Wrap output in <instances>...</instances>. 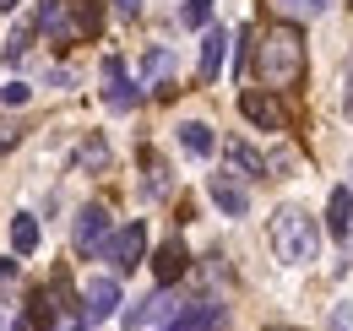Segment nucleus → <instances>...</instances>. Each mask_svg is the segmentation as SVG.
Wrapping results in <instances>:
<instances>
[{
    "label": "nucleus",
    "mask_w": 353,
    "mask_h": 331,
    "mask_svg": "<svg viewBox=\"0 0 353 331\" xmlns=\"http://www.w3.org/2000/svg\"><path fill=\"white\" fill-rule=\"evenodd\" d=\"M223 49H228V33H223V28H207V33H201V60H196L201 82H218V71H223Z\"/></svg>",
    "instance_id": "obj_15"
},
{
    "label": "nucleus",
    "mask_w": 353,
    "mask_h": 331,
    "mask_svg": "<svg viewBox=\"0 0 353 331\" xmlns=\"http://www.w3.org/2000/svg\"><path fill=\"white\" fill-rule=\"evenodd\" d=\"M103 103H109V109H114V114H131L136 103H141V87L131 82V77H125V60H120V54H103Z\"/></svg>",
    "instance_id": "obj_7"
},
{
    "label": "nucleus",
    "mask_w": 353,
    "mask_h": 331,
    "mask_svg": "<svg viewBox=\"0 0 353 331\" xmlns=\"http://www.w3.org/2000/svg\"><path fill=\"white\" fill-rule=\"evenodd\" d=\"M223 326H228V304H223V299H196V304H185L179 315H169L163 331H223Z\"/></svg>",
    "instance_id": "obj_8"
},
{
    "label": "nucleus",
    "mask_w": 353,
    "mask_h": 331,
    "mask_svg": "<svg viewBox=\"0 0 353 331\" xmlns=\"http://www.w3.org/2000/svg\"><path fill=\"white\" fill-rule=\"evenodd\" d=\"M185 304L174 299V288H152L141 304H131V310H120V321L131 331H141V326H152V321H169V315H179Z\"/></svg>",
    "instance_id": "obj_11"
},
{
    "label": "nucleus",
    "mask_w": 353,
    "mask_h": 331,
    "mask_svg": "<svg viewBox=\"0 0 353 331\" xmlns=\"http://www.w3.org/2000/svg\"><path fill=\"white\" fill-rule=\"evenodd\" d=\"M17 277V261H0V283H11Z\"/></svg>",
    "instance_id": "obj_28"
},
{
    "label": "nucleus",
    "mask_w": 353,
    "mask_h": 331,
    "mask_svg": "<svg viewBox=\"0 0 353 331\" xmlns=\"http://www.w3.org/2000/svg\"><path fill=\"white\" fill-rule=\"evenodd\" d=\"M343 109L353 114V66H348V92H343Z\"/></svg>",
    "instance_id": "obj_29"
},
{
    "label": "nucleus",
    "mask_w": 353,
    "mask_h": 331,
    "mask_svg": "<svg viewBox=\"0 0 353 331\" xmlns=\"http://www.w3.org/2000/svg\"><path fill=\"white\" fill-rule=\"evenodd\" d=\"M120 304H125V299H120V277H114V272H109V277H92L88 288H82V321L98 326V321H109Z\"/></svg>",
    "instance_id": "obj_10"
},
{
    "label": "nucleus",
    "mask_w": 353,
    "mask_h": 331,
    "mask_svg": "<svg viewBox=\"0 0 353 331\" xmlns=\"http://www.w3.org/2000/svg\"><path fill=\"white\" fill-rule=\"evenodd\" d=\"M332 331H353V304H337V310H332Z\"/></svg>",
    "instance_id": "obj_25"
},
{
    "label": "nucleus",
    "mask_w": 353,
    "mask_h": 331,
    "mask_svg": "<svg viewBox=\"0 0 353 331\" xmlns=\"http://www.w3.org/2000/svg\"><path fill=\"white\" fill-rule=\"evenodd\" d=\"M239 114L256 125V130H283V125H288V103H283L272 87H245V92H239Z\"/></svg>",
    "instance_id": "obj_5"
},
{
    "label": "nucleus",
    "mask_w": 353,
    "mask_h": 331,
    "mask_svg": "<svg viewBox=\"0 0 353 331\" xmlns=\"http://www.w3.org/2000/svg\"><path fill=\"white\" fill-rule=\"evenodd\" d=\"M326 228L343 239V234H353V185H337L332 190V201H326Z\"/></svg>",
    "instance_id": "obj_17"
},
{
    "label": "nucleus",
    "mask_w": 353,
    "mask_h": 331,
    "mask_svg": "<svg viewBox=\"0 0 353 331\" xmlns=\"http://www.w3.org/2000/svg\"><path fill=\"white\" fill-rule=\"evenodd\" d=\"M272 250H277V261H288V266H310V261L321 255L315 217L299 212V207H277V217H272Z\"/></svg>",
    "instance_id": "obj_3"
},
{
    "label": "nucleus",
    "mask_w": 353,
    "mask_h": 331,
    "mask_svg": "<svg viewBox=\"0 0 353 331\" xmlns=\"http://www.w3.org/2000/svg\"><path fill=\"white\" fill-rule=\"evenodd\" d=\"M207 196H212V207L223 212V217H245L250 212V190H245V179L239 174H207Z\"/></svg>",
    "instance_id": "obj_9"
},
{
    "label": "nucleus",
    "mask_w": 353,
    "mask_h": 331,
    "mask_svg": "<svg viewBox=\"0 0 353 331\" xmlns=\"http://www.w3.org/2000/svg\"><path fill=\"white\" fill-rule=\"evenodd\" d=\"M54 331H82V321H65V326H54Z\"/></svg>",
    "instance_id": "obj_30"
},
{
    "label": "nucleus",
    "mask_w": 353,
    "mask_h": 331,
    "mask_svg": "<svg viewBox=\"0 0 353 331\" xmlns=\"http://www.w3.org/2000/svg\"><path fill=\"white\" fill-rule=\"evenodd\" d=\"M266 331H299V326H266Z\"/></svg>",
    "instance_id": "obj_32"
},
{
    "label": "nucleus",
    "mask_w": 353,
    "mask_h": 331,
    "mask_svg": "<svg viewBox=\"0 0 353 331\" xmlns=\"http://www.w3.org/2000/svg\"><path fill=\"white\" fill-rule=\"evenodd\" d=\"M33 28L54 43H88L103 28V6L98 0H39Z\"/></svg>",
    "instance_id": "obj_2"
},
{
    "label": "nucleus",
    "mask_w": 353,
    "mask_h": 331,
    "mask_svg": "<svg viewBox=\"0 0 353 331\" xmlns=\"http://www.w3.org/2000/svg\"><path fill=\"white\" fill-rule=\"evenodd\" d=\"M212 6H218V0H185V6H179V22H185V28H207V22H212Z\"/></svg>",
    "instance_id": "obj_23"
},
{
    "label": "nucleus",
    "mask_w": 353,
    "mask_h": 331,
    "mask_svg": "<svg viewBox=\"0 0 353 331\" xmlns=\"http://www.w3.org/2000/svg\"><path fill=\"white\" fill-rule=\"evenodd\" d=\"M98 255L114 266V277L136 272V266H141V255H147V223H141V217H131L125 228H114V234L103 239V250H98Z\"/></svg>",
    "instance_id": "obj_4"
},
{
    "label": "nucleus",
    "mask_w": 353,
    "mask_h": 331,
    "mask_svg": "<svg viewBox=\"0 0 353 331\" xmlns=\"http://www.w3.org/2000/svg\"><path fill=\"white\" fill-rule=\"evenodd\" d=\"M17 141H22V130H17V125H0V152H11Z\"/></svg>",
    "instance_id": "obj_26"
},
{
    "label": "nucleus",
    "mask_w": 353,
    "mask_h": 331,
    "mask_svg": "<svg viewBox=\"0 0 353 331\" xmlns=\"http://www.w3.org/2000/svg\"><path fill=\"white\" fill-rule=\"evenodd\" d=\"M17 6H22V0H0V11H17Z\"/></svg>",
    "instance_id": "obj_31"
},
{
    "label": "nucleus",
    "mask_w": 353,
    "mask_h": 331,
    "mask_svg": "<svg viewBox=\"0 0 353 331\" xmlns=\"http://www.w3.org/2000/svg\"><path fill=\"white\" fill-rule=\"evenodd\" d=\"M109 234H114V217H109V207H98V201H88V207L77 212V223H71V245H77V255H98Z\"/></svg>",
    "instance_id": "obj_6"
},
{
    "label": "nucleus",
    "mask_w": 353,
    "mask_h": 331,
    "mask_svg": "<svg viewBox=\"0 0 353 331\" xmlns=\"http://www.w3.org/2000/svg\"><path fill=\"white\" fill-rule=\"evenodd\" d=\"M141 163H147V196H169V163L152 152H141Z\"/></svg>",
    "instance_id": "obj_21"
},
{
    "label": "nucleus",
    "mask_w": 353,
    "mask_h": 331,
    "mask_svg": "<svg viewBox=\"0 0 353 331\" xmlns=\"http://www.w3.org/2000/svg\"><path fill=\"white\" fill-rule=\"evenodd\" d=\"M250 66H256V77H261L272 92L294 87L299 77H305V39H299V28H288V22L266 28L261 43L250 49Z\"/></svg>",
    "instance_id": "obj_1"
},
{
    "label": "nucleus",
    "mask_w": 353,
    "mask_h": 331,
    "mask_svg": "<svg viewBox=\"0 0 353 331\" xmlns=\"http://www.w3.org/2000/svg\"><path fill=\"white\" fill-rule=\"evenodd\" d=\"M33 33H39L33 22H28V28H17V33L6 39V49H0V60H6V66H22V54H28V43H33Z\"/></svg>",
    "instance_id": "obj_22"
},
{
    "label": "nucleus",
    "mask_w": 353,
    "mask_h": 331,
    "mask_svg": "<svg viewBox=\"0 0 353 331\" xmlns=\"http://www.w3.org/2000/svg\"><path fill=\"white\" fill-rule=\"evenodd\" d=\"M283 17H294V22H315V17H326L332 11V0H272Z\"/></svg>",
    "instance_id": "obj_19"
},
{
    "label": "nucleus",
    "mask_w": 353,
    "mask_h": 331,
    "mask_svg": "<svg viewBox=\"0 0 353 331\" xmlns=\"http://www.w3.org/2000/svg\"><path fill=\"white\" fill-rule=\"evenodd\" d=\"M179 147H185L190 158H212V152H218V130L207 120H185L179 125Z\"/></svg>",
    "instance_id": "obj_14"
},
{
    "label": "nucleus",
    "mask_w": 353,
    "mask_h": 331,
    "mask_svg": "<svg viewBox=\"0 0 353 331\" xmlns=\"http://www.w3.org/2000/svg\"><path fill=\"white\" fill-rule=\"evenodd\" d=\"M0 331H6V321H0Z\"/></svg>",
    "instance_id": "obj_33"
},
{
    "label": "nucleus",
    "mask_w": 353,
    "mask_h": 331,
    "mask_svg": "<svg viewBox=\"0 0 353 331\" xmlns=\"http://www.w3.org/2000/svg\"><path fill=\"white\" fill-rule=\"evenodd\" d=\"M28 98H33V87H28V82H6V87H0V103H6V109H22Z\"/></svg>",
    "instance_id": "obj_24"
},
{
    "label": "nucleus",
    "mask_w": 353,
    "mask_h": 331,
    "mask_svg": "<svg viewBox=\"0 0 353 331\" xmlns=\"http://www.w3.org/2000/svg\"><path fill=\"white\" fill-rule=\"evenodd\" d=\"M11 250H17V255H33V250H39V217H33V212H17V217H11Z\"/></svg>",
    "instance_id": "obj_18"
},
{
    "label": "nucleus",
    "mask_w": 353,
    "mask_h": 331,
    "mask_svg": "<svg viewBox=\"0 0 353 331\" xmlns=\"http://www.w3.org/2000/svg\"><path fill=\"white\" fill-rule=\"evenodd\" d=\"M152 272H158V288H174L179 277L190 272V250H185V239H179V234L158 245V261H152Z\"/></svg>",
    "instance_id": "obj_13"
},
{
    "label": "nucleus",
    "mask_w": 353,
    "mask_h": 331,
    "mask_svg": "<svg viewBox=\"0 0 353 331\" xmlns=\"http://www.w3.org/2000/svg\"><path fill=\"white\" fill-rule=\"evenodd\" d=\"M114 11H120L125 22H136V17H141V0H114Z\"/></svg>",
    "instance_id": "obj_27"
},
{
    "label": "nucleus",
    "mask_w": 353,
    "mask_h": 331,
    "mask_svg": "<svg viewBox=\"0 0 353 331\" xmlns=\"http://www.w3.org/2000/svg\"><path fill=\"white\" fill-rule=\"evenodd\" d=\"M169 66H174V54H169L163 43H152V49H147V60H141V87H152L158 77H169Z\"/></svg>",
    "instance_id": "obj_20"
},
{
    "label": "nucleus",
    "mask_w": 353,
    "mask_h": 331,
    "mask_svg": "<svg viewBox=\"0 0 353 331\" xmlns=\"http://www.w3.org/2000/svg\"><path fill=\"white\" fill-rule=\"evenodd\" d=\"M348 6H353V0H348Z\"/></svg>",
    "instance_id": "obj_34"
},
{
    "label": "nucleus",
    "mask_w": 353,
    "mask_h": 331,
    "mask_svg": "<svg viewBox=\"0 0 353 331\" xmlns=\"http://www.w3.org/2000/svg\"><path fill=\"white\" fill-rule=\"evenodd\" d=\"M223 158H228V174H239V179H272V163H266L256 147H245L239 136L223 141Z\"/></svg>",
    "instance_id": "obj_12"
},
{
    "label": "nucleus",
    "mask_w": 353,
    "mask_h": 331,
    "mask_svg": "<svg viewBox=\"0 0 353 331\" xmlns=\"http://www.w3.org/2000/svg\"><path fill=\"white\" fill-rule=\"evenodd\" d=\"M71 168H77V174H103V168H109V141H103L98 130L82 136V147L71 152Z\"/></svg>",
    "instance_id": "obj_16"
}]
</instances>
